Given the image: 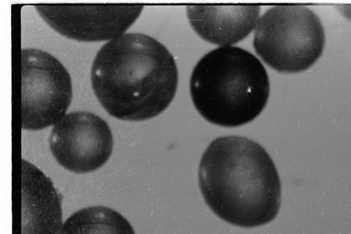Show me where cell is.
<instances>
[{
    "label": "cell",
    "mask_w": 351,
    "mask_h": 234,
    "mask_svg": "<svg viewBox=\"0 0 351 234\" xmlns=\"http://www.w3.org/2000/svg\"><path fill=\"white\" fill-rule=\"evenodd\" d=\"M90 82L110 115L140 121L169 106L177 90L178 72L173 56L158 40L141 33H125L98 51Z\"/></svg>",
    "instance_id": "obj_1"
},
{
    "label": "cell",
    "mask_w": 351,
    "mask_h": 234,
    "mask_svg": "<svg viewBox=\"0 0 351 234\" xmlns=\"http://www.w3.org/2000/svg\"><path fill=\"white\" fill-rule=\"evenodd\" d=\"M198 176L206 204L229 224L258 226L279 211L277 169L266 150L252 140L238 136L214 139L202 156Z\"/></svg>",
    "instance_id": "obj_2"
},
{
    "label": "cell",
    "mask_w": 351,
    "mask_h": 234,
    "mask_svg": "<svg viewBox=\"0 0 351 234\" xmlns=\"http://www.w3.org/2000/svg\"><path fill=\"white\" fill-rule=\"evenodd\" d=\"M269 80L251 52L226 46L205 54L190 78V94L199 113L213 124L232 128L253 121L265 107Z\"/></svg>",
    "instance_id": "obj_3"
},
{
    "label": "cell",
    "mask_w": 351,
    "mask_h": 234,
    "mask_svg": "<svg viewBox=\"0 0 351 234\" xmlns=\"http://www.w3.org/2000/svg\"><path fill=\"white\" fill-rule=\"evenodd\" d=\"M324 43L319 17L308 7L300 5L270 8L260 17L253 39L259 57L281 73L308 69L321 56Z\"/></svg>",
    "instance_id": "obj_4"
},
{
    "label": "cell",
    "mask_w": 351,
    "mask_h": 234,
    "mask_svg": "<svg viewBox=\"0 0 351 234\" xmlns=\"http://www.w3.org/2000/svg\"><path fill=\"white\" fill-rule=\"evenodd\" d=\"M73 97L71 78L50 54L36 48L21 51V123L23 129L39 130L56 124Z\"/></svg>",
    "instance_id": "obj_5"
},
{
    "label": "cell",
    "mask_w": 351,
    "mask_h": 234,
    "mask_svg": "<svg viewBox=\"0 0 351 234\" xmlns=\"http://www.w3.org/2000/svg\"><path fill=\"white\" fill-rule=\"evenodd\" d=\"M49 142L57 163L77 174L98 169L107 162L113 150V137L108 124L88 111L66 114L53 126Z\"/></svg>",
    "instance_id": "obj_6"
},
{
    "label": "cell",
    "mask_w": 351,
    "mask_h": 234,
    "mask_svg": "<svg viewBox=\"0 0 351 234\" xmlns=\"http://www.w3.org/2000/svg\"><path fill=\"white\" fill-rule=\"evenodd\" d=\"M43 20L62 36L82 42L111 40L140 16L141 5H36Z\"/></svg>",
    "instance_id": "obj_7"
},
{
    "label": "cell",
    "mask_w": 351,
    "mask_h": 234,
    "mask_svg": "<svg viewBox=\"0 0 351 234\" xmlns=\"http://www.w3.org/2000/svg\"><path fill=\"white\" fill-rule=\"evenodd\" d=\"M22 234H60L62 200L53 182L22 160Z\"/></svg>",
    "instance_id": "obj_8"
},
{
    "label": "cell",
    "mask_w": 351,
    "mask_h": 234,
    "mask_svg": "<svg viewBox=\"0 0 351 234\" xmlns=\"http://www.w3.org/2000/svg\"><path fill=\"white\" fill-rule=\"evenodd\" d=\"M259 5H188L194 31L204 40L231 46L248 36L260 19Z\"/></svg>",
    "instance_id": "obj_9"
},
{
    "label": "cell",
    "mask_w": 351,
    "mask_h": 234,
    "mask_svg": "<svg viewBox=\"0 0 351 234\" xmlns=\"http://www.w3.org/2000/svg\"><path fill=\"white\" fill-rule=\"evenodd\" d=\"M60 234H135L128 220L103 205L81 209L63 224Z\"/></svg>",
    "instance_id": "obj_10"
}]
</instances>
